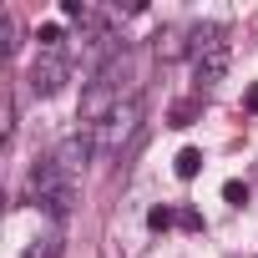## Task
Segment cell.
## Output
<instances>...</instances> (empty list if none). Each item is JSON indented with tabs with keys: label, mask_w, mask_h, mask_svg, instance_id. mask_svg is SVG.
Segmentation results:
<instances>
[{
	"label": "cell",
	"mask_w": 258,
	"mask_h": 258,
	"mask_svg": "<svg viewBox=\"0 0 258 258\" xmlns=\"http://www.w3.org/2000/svg\"><path fill=\"white\" fill-rule=\"evenodd\" d=\"M116 106H121L116 86L96 76V81H86V91H81V106H76V121H81V126H106V121L116 116Z\"/></svg>",
	"instance_id": "cell-1"
},
{
	"label": "cell",
	"mask_w": 258,
	"mask_h": 258,
	"mask_svg": "<svg viewBox=\"0 0 258 258\" xmlns=\"http://www.w3.org/2000/svg\"><path fill=\"white\" fill-rule=\"evenodd\" d=\"M51 162H56V172L66 177V182H76L81 172H86V162H91V126H81V132H71L56 152H51Z\"/></svg>",
	"instance_id": "cell-2"
},
{
	"label": "cell",
	"mask_w": 258,
	"mask_h": 258,
	"mask_svg": "<svg viewBox=\"0 0 258 258\" xmlns=\"http://www.w3.org/2000/svg\"><path fill=\"white\" fill-rule=\"evenodd\" d=\"M66 76H71V66H66V56H36V66H31V91L36 96H56L61 86H66Z\"/></svg>",
	"instance_id": "cell-3"
},
{
	"label": "cell",
	"mask_w": 258,
	"mask_h": 258,
	"mask_svg": "<svg viewBox=\"0 0 258 258\" xmlns=\"http://www.w3.org/2000/svg\"><path fill=\"white\" fill-rule=\"evenodd\" d=\"M137 121H142V101H121L116 116L101 126V132H106V147L121 152V142H132V137H137Z\"/></svg>",
	"instance_id": "cell-4"
},
{
	"label": "cell",
	"mask_w": 258,
	"mask_h": 258,
	"mask_svg": "<svg viewBox=\"0 0 258 258\" xmlns=\"http://www.w3.org/2000/svg\"><path fill=\"white\" fill-rule=\"evenodd\" d=\"M228 76V46H213V51H203V56H192V81H198V91H208V86H218Z\"/></svg>",
	"instance_id": "cell-5"
},
{
	"label": "cell",
	"mask_w": 258,
	"mask_h": 258,
	"mask_svg": "<svg viewBox=\"0 0 258 258\" xmlns=\"http://www.w3.org/2000/svg\"><path fill=\"white\" fill-rule=\"evenodd\" d=\"M152 51H157L162 66H167V61H182V56L192 51V36H187L182 26H162V31L152 36Z\"/></svg>",
	"instance_id": "cell-6"
},
{
	"label": "cell",
	"mask_w": 258,
	"mask_h": 258,
	"mask_svg": "<svg viewBox=\"0 0 258 258\" xmlns=\"http://www.w3.org/2000/svg\"><path fill=\"white\" fill-rule=\"evenodd\" d=\"M187 36H192V56H203V51L223 46V26H218V21H208V26H192Z\"/></svg>",
	"instance_id": "cell-7"
},
{
	"label": "cell",
	"mask_w": 258,
	"mask_h": 258,
	"mask_svg": "<svg viewBox=\"0 0 258 258\" xmlns=\"http://www.w3.org/2000/svg\"><path fill=\"white\" fill-rule=\"evenodd\" d=\"M11 137H16V96L0 91V142H11Z\"/></svg>",
	"instance_id": "cell-8"
},
{
	"label": "cell",
	"mask_w": 258,
	"mask_h": 258,
	"mask_svg": "<svg viewBox=\"0 0 258 258\" xmlns=\"http://www.w3.org/2000/svg\"><path fill=\"white\" fill-rule=\"evenodd\" d=\"M198 172H203V152H198V147H182V152H177V177L192 182Z\"/></svg>",
	"instance_id": "cell-9"
},
{
	"label": "cell",
	"mask_w": 258,
	"mask_h": 258,
	"mask_svg": "<svg viewBox=\"0 0 258 258\" xmlns=\"http://www.w3.org/2000/svg\"><path fill=\"white\" fill-rule=\"evenodd\" d=\"M36 41H41V56H61V41H66V36H61V26H41Z\"/></svg>",
	"instance_id": "cell-10"
},
{
	"label": "cell",
	"mask_w": 258,
	"mask_h": 258,
	"mask_svg": "<svg viewBox=\"0 0 258 258\" xmlns=\"http://www.w3.org/2000/svg\"><path fill=\"white\" fill-rule=\"evenodd\" d=\"M26 258H61V238H56V233H46V238H36Z\"/></svg>",
	"instance_id": "cell-11"
},
{
	"label": "cell",
	"mask_w": 258,
	"mask_h": 258,
	"mask_svg": "<svg viewBox=\"0 0 258 258\" xmlns=\"http://www.w3.org/2000/svg\"><path fill=\"white\" fill-rule=\"evenodd\" d=\"M198 111H203V101H177V106H172V121H167V126H192V116H198Z\"/></svg>",
	"instance_id": "cell-12"
},
{
	"label": "cell",
	"mask_w": 258,
	"mask_h": 258,
	"mask_svg": "<svg viewBox=\"0 0 258 258\" xmlns=\"http://www.w3.org/2000/svg\"><path fill=\"white\" fill-rule=\"evenodd\" d=\"M16 46H21V41H16V21H11V11H0V51L11 56Z\"/></svg>",
	"instance_id": "cell-13"
},
{
	"label": "cell",
	"mask_w": 258,
	"mask_h": 258,
	"mask_svg": "<svg viewBox=\"0 0 258 258\" xmlns=\"http://www.w3.org/2000/svg\"><path fill=\"white\" fill-rule=\"evenodd\" d=\"M172 223H177L172 208H152V213H147V228H152V233H162V228H172Z\"/></svg>",
	"instance_id": "cell-14"
},
{
	"label": "cell",
	"mask_w": 258,
	"mask_h": 258,
	"mask_svg": "<svg viewBox=\"0 0 258 258\" xmlns=\"http://www.w3.org/2000/svg\"><path fill=\"white\" fill-rule=\"evenodd\" d=\"M223 198H228L233 208H243V203H248V187H243L238 177H228V182H223Z\"/></svg>",
	"instance_id": "cell-15"
},
{
	"label": "cell",
	"mask_w": 258,
	"mask_h": 258,
	"mask_svg": "<svg viewBox=\"0 0 258 258\" xmlns=\"http://www.w3.org/2000/svg\"><path fill=\"white\" fill-rule=\"evenodd\" d=\"M61 16L66 21H86V6H81V0H61Z\"/></svg>",
	"instance_id": "cell-16"
},
{
	"label": "cell",
	"mask_w": 258,
	"mask_h": 258,
	"mask_svg": "<svg viewBox=\"0 0 258 258\" xmlns=\"http://www.w3.org/2000/svg\"><path fill=\"white\" fill-rule=\"evenodd\" d=\"M177 223H182L187 233H198V228H203V218H198V213H177Z\"/></svg>",
	"instance_id": "cell-17"
},
{
	"label": "cell",
	"mask_w": 258,
	"mask_h": 258,
	"mask_svg": "<svg viewBox=\"0 0 258 258\" xmlns=\"http://www.w3.org/2000/svg\"><path fill=\"white\" fill-rule=\"evenodd\" d=\"M243 106H248V111H258V81L248 86V96H243Z\"/></svg>",
	"instance_id": "cell-18"
}]
</instances>
